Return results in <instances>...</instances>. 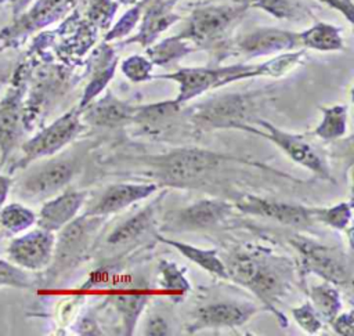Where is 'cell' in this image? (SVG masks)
<instances>
[{
	"instance_id": "cell-36",
	"label": "cell",
	"mask_w": 354,
	"mask_h": 336,
	"mask_svg": "<svg viewBox=\"0 0 354 336\" xmlns=\"http://www.w3.org/2000/svg\"><path fill=\"white\" fill-rule=\"evenodd\" d=\"M17 288L29 289L32 286V279L28 272L11 261L0 259V288Z\"/></svg>"
},
{
	"instance_id": "cell-45",
	"label": "cell",
	"mask_w": 354,
	"mask_h": 336,
	"mask_svg": "<svg viewBox=\"0 0 354 336\" xmlns=\"http://www.w3.org/2000/svg\"><path fill=\"white\" fill-rule=\"evenodd\" d=\"M138 0H118V3H120V4H124V6H129V4H134V3H137Z\"/></svg>"
},
{
	"instance_id": "cell-10",
	"label": "cell",
	"mask_w": 354,
	"mask_h": 336,
	"mask_svg": "<svg viewBox=\"0 0 354 336\" xmlns=\"http://www.w3.org/2000/svg\"><path fill=\"white\" fill-rule=\"evenodd\" d=\"M54 245V232L37 227L14 238L7 246V256L12 264L25 271H40L50 265Z\"/></svg>"
},
{
	"instance_id": "cell-18",
	"label": "cell",
	"mask_w": 354,
	"mask_h": 336,
	"mask_svg": "<svg viewBox=\"0 0 354 336\" xmlns=\"http://www.w3.org/2000/svg\"><path fill=\"white\" fill-rule=\"evenodd\" d=\"M156 189L158 185L153 183H120L111 185L86 214L105 217L108 214L120 212L122 209H126L144 198H148Z\"/></svg>"
},
{
	"instance_id": "cell-4",
	"label": "cell",
	"mask_w": 354,
	"mask_h": 336,
	"mask_svg": "<svg viewBox=\"0 0 354 336\" xmlns=\"http://www.w3.org/2000/svg\"><path fill=\"white\" fill-rule=\"evenodd\" d=\"M249 0H231L223 4H203L194 8L187 18L185 28L178 33L189 44L210 47L220 41L248 11Z\"/></svg>"
},
{
	"instance_id": "cell-5",
	"label": "cell",
	"mask_w": 354,
	"mask_h": 336,
	"mask_svg": "<svg viewBox=\"0 0 354 336\" xmlns=\"http://www.w3.org/2000/svg\"><path fill=\"white\" fill-rule=\"evenodd\" d=\"M257 98V93H231L213 97L192 108L191 120L206 130L238 129L242 124H249L250 119H256L253 112Z\"/></svg>"
},
{
	"instance_id": "cell-23",
	"label": "cell",
	"mask_w": 354,
	"mask_h": 336,
	"mask_svg": "<svg viewBox=\"0 0 354 336\" xmlns=\"http://www.w3.org/2000/svg\"><path fill=\"white\" fill-rule=\"evenodd\" d=\"M299 40L300 46L317 51H342L344 48L340 28L321 21L299 32Z\"/></svg>"
},
{
	"instance_id": "cell-39",
	"label": "cell",
	"mask_w": 354,
	"mask_h": 336,
	"mask_svg": "<svg viewBox=\"0 0 354 336\" xmlns=\"http://www.w3.org/2000/svg\"><path fill=\"white\" fill-rule=\"evenodd\" d=\"M116 8L118 4L112 0H95L88 10V17L101 28H106L109 26Z\"/></svg>"
},
{
	"instance_id": "cell-44",
	"label": "cell",
	"mask_w": 354,
	"mask_h": 336,
	"mask_svg": "<svg viewBox=\"0 0 354 336\" xmlns=\"http://www.w3.org/2000/svg\"><path fill=\"white\" fill-rule=\"evenodd\" d=\"M8 1L11 4L14 17H18V15H21L26 10V7L30 4L32 0H8Z\"/></svg>"
},
{
	"instance_id": "cell-14",
	"label": "cell",
	"mask_w": 354,
	"mask_h": 336,
	"mask_svg": "<svg viewBox=\"0 0 354 336\" xmlns=\"http://www.w3.org/2000/svg\"><path fill=\"white\" fill-rule=\"evenodd\" d=\"M300 46L299 32L277 28H257L235 40L234 50L246 58L289 51Z\"/></svg>"
},
{
	"instance_id": "cell-11",
	"label": "cell",
	"mask_w": 354,
	"mask_h": 336,
	"mask_svg": "<svg viewBox=\"0 0 354 336\" xmlns=\"http://www.w3.org/2000/svg\"><path fill=\"white\" fill-rule=\"evenodd\" d=\"M102 216H83L73 218L59 231L55 238L54 254L50 264H54V271L64 270L79 260L86 250L93 232L100 227Z\"/></svg>"
},
{
	"instance_id": "cell-38",
	"label": "cell",
	"mask_w": 354,
	"mask_h": 336,
	"mask_svg": "<svg viewBox=\"0 0 354 336\" xmlns=\"http://www.w3.org/2000/svg\"><path fill=\"white\" fill-rule=\"evenodd\" d=\"M292 315L307 333H317L322 326V319L319 318V315L317 314L310 301L301 304L300 307L293 308Z\"/></svg>"
},
{
	"instance_id": "cell-21",
	"label": "cell",
	"mask_w": 354,
	"mask_h": 336,
	"mask_svg": "<svg viewBox=\"0 0 354 336\" xmlns=\"http://www.w3.org/2000/svg\"><path fill=\"white\" fill-rule=\"evenodd\" d=\"M21 136L19 98L17 93L10 94L0 102V165L15 148Z\"/></svg>"
},
{
	"instance_id": "cell-33",
	"label": "cell",
	"mask_w": 354,
	"mask_h": 336,
	"mask_svg": "<svg viewBox=\"0 0 354 336\" xmlns=\"http://www.w3.org/2000/svg\"><path fill=\"white\" fill-rule=\"evenodd\" d=\"M313 221H319L330 228L344 231L351 221V203L343 202L332 207H310Z\"/></svg>"
},
{
	"instance_id": "cell-31",
	"label": "cell",
	"mask_w": 354,
	"mask_h": 336,
	"mask_svg": "<svg viewBox=\"0 0 354 336\" xmlns=\"http://www.w3.org/2000/svg\"><path fill=\"white\" fill-rule=\"evenodd\" d=\"M116 62H118V59L113 57L112 50L108 48L105 51V54L100 58V66H97V69L94 71L93 77L83 93V97H82V101L79 105L80 109H83L86 105H88L90 101L95 95H98L104 90V87L108 84V82L113 77Z\"/></svg>"
},
{
	"instance_id": "cell-8",
	"label": "cell",
	"mask_w": 354,
	"mask_h": 336,
	"mask_svg": "<svg viewBox=\"0 0 354 336\" xmlns=\"http://www.w3.org/2000/svg\"><path fill=\"white\" fill-rule=\"evenodd\" d=\"M253 122H256L264 131L254 129L250 124H242L238 127V130L249 131L253 134H257L260 137H264L266 140L272 141L281 151H283L293 162L299 163L300 166L308 169L313 171L317 177L332 181V176L329 171V167L326 162L322 159V156L318 155V152L300 136L283 131L270 122H266L260 118H256Z\"/></svg>"
},
{
	"instance_id": "cell-15",
	"label": "cell",
	"mask_w": 354,
	"mask_h": 336,
	"mask_svg": "<svg viewBox=\"0 0 354 336\" xmlns=\"http://www.w3.org/2000/svg\"><path fill=\"white\" fill-rule=\"evenodd\" d=\"M256 312L257 307L252 303H210L196 310L195 321L189 326V329L198 330L205 328H235L246 324Z\"/></svg>"
},
{
	"instance_id": "cell-2",
	"label": "cell",
	"mask_w": 354,
	"mask_h": 336,
	"mask_svg": "<svg viewBox=\"0 0 354 336\" xmlns=\"http://www.w3.org/2000/svg\"><path fill=\"white\" fill-rule=\"evenodd\" d=\"M149 169V174L170 187H192L231 162L253 163L243 158L203 148H177L160 155L138 158Z\"/></svg>"
},
{
	"instance_id": "cell-28",
	"label": "cell",
	"mask_w": 354,
	"mask_h": 336,
	"mask_svg": "<svg viewBox=\"0 0 354 336\" xmlns=\"http://www.w3.org/2000/svg\"><path fill=\"white\" fill-rule=\"evenodd\" d=\"M191 51H194L192 44H189L187 40H184L177 35V36L167 37L160 43L148 46L147 55L153 65L165 66L166 64L176 61Z\"/></svg>"
},
{
	"instance_id": "cell-46",
	"label": "cell",
	"mask_w": 354,
	"mask_h": 336,
	"mask_svg": "<svg viewBox=\"0 0 354 336\" xmlns=\"http://www.w3.org/2000/svg\"><path fill=\"white\" fill-rule=\"evenodd\" d=\"M0 3H1V0H0Z\"/></svg>"
},
{
	"instance_id": "cell-26",
	"label": "cell",
	"mask_w": 354,
	"mask_h": 336,
	"mask_svg": "<svg viewBox=\"0 0 354 336\" xmlns=\"http://www.w3.org/2000/svg\"><path fill=\"white\" fill-rule=\"evenodd\" d=\"M108 301L120 314L126 335H131L136 329L138 317L148 301V295H145L144 292L116 293L108 296Z\"/></svg>"
},
{
	"instance_id": "cell-1",
	"label": "cell",
	"mask_w": 354,
	"mask_h": 336,
	"mask_svg": "<svg viewBox=\"0 0 354 336\" xmlns=\"http://www.w3.org/2000/svg\"><path fill=\"white\" fill-rule=\"evenodd\" d=\"M304 57L306 51L300 50L296 53L278 55L257 65L235 64L228 66H189L180 68L170 73L156 75L153 77L176 82L178 84V95L176 97V101L183 105L184 102H188L189 100L202 95L212 88H217L242 79L260 76L279 77L300 64Z\"/></svg>"
},
{
	"instance_id": "cell-41",
	"label": "cell",
	"mask_w": 354,
	"mask_h": 336,
	"mask_svg": "<svg viewBox=\"0 0 354 336\" xmlns=\"http://www.w3.org/2000/svg\"><path fill=\"white\" fill-rule=\"evenodd\" d=\"M329 8L340 12L348 24H353V0H318Z\"/></svg>"
},
{
	"instance_id": "cell-9",
	"label": "cell",
	"mask_w": 354,
	"mask_h": 336,
	"mask_svg": "<svg viewBox=\"0 0 354 336\" xmlns=\"http://www.w3.org/2000/svg\"><path fill=\"white\" fill-rule=\"evenodd\" d=\"M232 212V205L221 199H202L192 205L173 209L163 217V231L195 232L218 225Z\"/></svg>"
},
{
	"instance_id": "cell-27",
	"label": "cell",
	"mask_w": 354,
	"mask_h": 336,
	"mask_svg": "<svg viewBox=\"0 0 354 336\" xmlns=\"http://www.w3.org/2000/svg\"><path fill=\"white\" fill-rule=\"evenodd\" d=\"M310 303L319 315V318L328 324L333 321V318L339 314L342 308L340 295L335 285L329 282H324L321 285H313L308 289Z\"/></svg>"
},
{
	"instance_id": "cell-32",
	"label": "cell",
	"mask_w": 354,
	"mask_h": 336,
	"mask_svg": "<svg viewBox=\"0 0 354 336\" xmlns=\"http://www.w3.org/2000/svg\"><path fill=\"white\" fill-rule=\"evenodd\" d=\"M36 223V213L21 203H10L0 209V225L11 232L19 234Z\"/></svg>"
},
{
	"instance_id": "cell-13",
	"label": "cell",
	"mask_w": 354,
	"mask_h": 336,
	"mask_svg": "<svg viewBox=\"0 0 354 336\" xmlns=\"http://www.w3.org/2000/svg\"><path fill=\"white\" fill-rule=\"evenodd\" d=\"M235 207L242 213L272 218L281 224L292 227H306L313 223L310 207L256 195H242L239 199H236Z\"/></svg>"
},
{
	"instance_id": "cell-37",
	"label": "cell",
	"mask_w": 354,
	"mask_h": 336,
	"mask_svg": "<svg viewBox=\"0 0 354 336\" xmlns=\"http://www.w3.org/2000/svg\"><path fill=\"white\" fill-rule=\"evenodd\" d=\"M159 274H160V285L167 290L185 293L187 290L191 289L189 282L185 279V277L176 267L174 263L160 261Z\"/></svg>"
},
{
	"instance_id": "cell-12",
	"label": "cell",
	"mask_w": 354,
	"mask_h": 336,
	"mask_svg": "<svg viewBox=\"0 0 354 336\" xmlns=\"http://www.w3.org/2000/svg\"><path fill=\"white\" fill-rule=\"evenodd\" d=\"M76 165L72 160H54L50 162L21 183V192L26 199H47L64 189L72 180Z\"/></svg>"
},
{
	"instance_id": "cell-20",
	"label": "cell",
	"mask_w": 354,
	"mask_h": 336,
	"mask_svg": "<svg viewBox=\"0 0 354 336\" xmlns=\"http://www.w3.org/2000/svg\"><path fill=\"white\" fill-rule=\"evenodd\" d=\"M87 109H82V116L86 122L101 126V127H115L126 123H131L134 106L116 98L113 94L108 93L105 97L100 98L91 105H86Z\"/></svg>"
},
{
	"instance_id": "cell-24",
	"label": "cell",
	"mask_w": 354,
	"mask_h": 336,
	"mask_svg": "<svg viewBox=\"0 0 354 336\" xmlns=\"http://www.w3.org/2000/svg\"><path fill=\"white\" fill-rule=\"evenodd\" d=\"M158 239L160 242L174 248L176 250H178L181 253V256L194 261L195 264H198L201 268L206 270L207 272H212L216 277H220V278H224V279L228 278L225 264L218 257V254L214 249H212V250L210 249H201V248H196V246L180 242V241L165 238L162 235H158Z\"/></svg>"
},
{
	"instance_id": "cell-25",
	"label": "cell",
	"mask_w": 354,
	"mask_h": 336,
	"mask_svg": "<svg viewBox=\"0 0 354 336\" xmlns=\"http://www.w3.org/2000/svg\"><path fill=\"white\" fill-rule=\"evenodd\" d=\"M181 104L176 100L160 101L156 104L134 106L131 123H138L147 130H153L160 126H165L180 112Z\"/></svg>"
},
{
	"instance_id": "cell-35",
	"label": "cell",
	"mask_w": 354,
	"mask_h": 336,
	"mask_svg": "<svg viewBox=\"0 0 354 336\" xmlns=\"http://www.w3.org/2000/svg\"><path fill=\"white\" fill-rule=\"evenodd\" d=\"M147 1L148 0H141L140 3L138 1L134 3L133 7L129 11H126V14L106 33L105 41H112V40L127 36L131 32V29L136 26V24L140 21V18L142 15V11H144V6H145Z\"/></svg>"
},
{
	"instance_id": "cell-19",
	"label": "cell",
	"mask_w": 354,
	"mask_h": 336,
	"mask_svg": "<svg viewBox=\"0 0 354 336\" xmlns=\"http://www.w3.org/2000/svg\"><path fill=\"white\" fill-rule=\"evenodd\" d=\"M73 3V0H37L29 11L18 15V19L3 35L7 37H17L40 29L57 18H59Z\"/></svg>"
},
{
	"instance_id": "cell-17",
	"label": "cell",
	"mask_w": 354,
	"mask_h": 336,
	"mask_svg": "<svg viewBox=\"0 0 354 336\" xmlns=\"http://www.w3.org/2000/svg\"><path fill=\"white\" fill-rule=\"evenodd\" d=\"M86 191L66 189L46 200L36 216V224L46 231H59L72 221L86 200Z\"/></svg>"
},
{
	"instance_id": "cell-30",
	"label": "cell",
	"mask_w": 354,
	"mask_h": 336,
	"mask_svg": "<svg viewBox=\"0 0 354 336\" xmlns=\"http://www.w3.org/2000/svg\"><path fill=\"white\" fill-rule=\"evenodd\" d=\"M249 7L263 10L277 19L299 21L311 17V11L297 0H249Z\"/></svg>"
},
{
	"instance_id": "cell-43",
	"label": "cell",
	"mask_w": 354,
	"mask_h": 336,
	"mask_svg": "<svg viewBox=\"0 0 354 336\" xmlns=\"http://www.w3.org/2000/svg\"><path fill=\"white\" fill-rule=\"evenodd\" d=\"M11 185H12L11 176L3 174L1 173V165H0V209L4 206V203H6L7 198H8Z\"/></svg>"
},
{
	"instance_id": "cell-42",
	"label": "cell",
	"mask_w": 354,
	"mask_h": 336,
	"mask_svg": "<svg viewBox=\"0 0 354 336\" xmlns=\"http://www.w3.org/2000/svg\"><path fill=\"white\" fill-rule=\"evenodd\" d=\"M145 333L152 336L169 335V325L162 317H152L148 319L145 326Z\"/></svg>"
},
{
	"instance_id": "cell-16",
	"label": "cell",
	"mask_w": 354,
	"mask_h": 336,
	"mask_svg": "<svg viewBox=\"0 0 354 336\" xmlns=\"http://www.w3.org/2000/svg\"><path fill=\"white\" fill-rule=\"evenodd\" d=\"M177 1L178 0H148L145 4V11H142L141 15L138 32L126 39L122 44L127 46L131 43H138L142 47L151 46L160 33L180 19V15L174 12V6Z\"/></svg>"
},
{
	"instance_id": "cell-6",
	"label": "cell",
	"mask_w": 354,
	"mask_h": 336,
	"mask_svg": "<svg viewBox=\"0 0 354 336\" xmlns=\"http://www.w3.org/2000/svg\"><path fill=\"white\" fill-rule=\"evenodd\" d=\"M289 243L299 252L301 268L335 286L351 285V264L344 252L311 238L293 235Z\"/></svg>"
},
{
	"instance_id": "cell-22",
	"label": "cell",
	"mask_w": 354,
	"mask_h": 336,
	"mask_svg": "<svg viewBox=\"0 0 354 336\" xmlns=\"http://www.w3.org/2000/svg\"><path fill=\"white\" fill-rule=\"evenodd\" d=\"M162 196H163V194L156 200H153L152 203L145 206L142 210H140L137 214L131 216L124 223L118 225L109 234L106 242L112 246H119V245L130 243V242L136 241L140 235H142L149 228V225L153 220V216H155V210H156Z\"/></svg>"
},
{
	"instance_id": "cell-3",
	"label": "cell",
	"mask_w": 354,
	"mask_h": 336,
	"mask_svg": "<svg viewBox=\"0 0 354 336\" xmlns=\"http://www.w3.org/2000/svg\"><path fill=\"white\" fill-rule=\"evenodd\" d=\"M225 268L228 278L250 289L270 308L288 293L292 281L290 263L266 253H236Z\"/></svg>"
},
{
	"instance_id": "cell-7",
	"label": "cell",
	"mask_w": 354,
	"mask_h": 336,
	"mask_svg": "<svg viewBox=\"0 0 354 336\" xmlns=\"http://www.w3.org/2000/svg\"><path fill=\"white\" fill-rule=\"evenodd\" d=\"M82 129L83 124L80 108L64 113L50 126L44 127L41 131L21 145L22 156L11 167V171L24 169L37 159L57 153L72 140H75Z\"/></svg>"
},
{
	"instance_id": "cell-40",
	"label": "cell",
	"mask_w": 354,
	"mask_h": 336,
	"mask_svg": "<svg viewBox=\"0 0 354 336\" xmlns=\"http://www.w3.org/2000/svg\"><path fill=\"white\" fill-rule=\"evenodd\" d=\"M333 330L337 335L342 336H353L354 333V317L353 312H343V314H337L333 321L330 322Z\"/></svg>"
},
{
	"instance_id": "cell-29",
	"label": "cell",
	"mask_w": 354,
	"mask_h": 336,
	"mask_svg": "<svg viewBox=\"0 0 354 336\" xmlns=\"http://www.w3.org/2000/svg\"><path fill=\"white\" fill-rule=\"evenodd\" d=\"M322 120L314 129V134L322 140H336L346 134L347 130V106L333 105L321 106Z\"/></svg>"
},
{
	"instance_id": "cell-34",
	"label": "cell",
	"mask_w": 354,
	"mask_h": 336,
	"mask_svg": "<svg viewBox=\"0 0 354 336\" xmlns=\"http://www.w3.org/2000/svg\"><path fill=\"white\" fill-rule=\"evenodd\" d=\"M152 68H153V64L148 59V57L138 55V54L127 57L126 59L122 61V65H120L122 73L134 83L151 80L153 77Z\"/></svg>"
}]
</instances>
